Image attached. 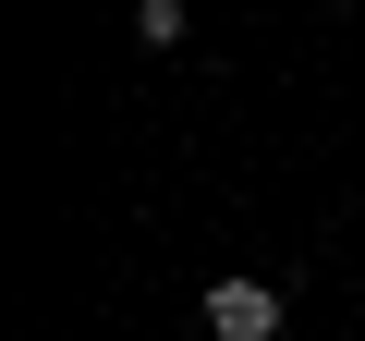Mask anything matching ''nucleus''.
I'll use <instances>...</instances> for the list:
<instances>
[{"instance_id":"f03ea898","label":"nucleus","mask_w":365,"mask_h":341,"mask_svg":"<svg viewBox=\"0 0 365 341\" xmlns=\"http://www.w3.org/2000/svg\"><path fill=\"white\" fill-rule=\"evenodd\" d=\"M134 49H182V0H134Z\"/></svg>"},{"instance_id":"f257e3e1","label":"nucleus","mask_w":365,"mask_h":341,"mask_svg":"<svg viewBox=\"0 0 365 341\" xmlns=\"http://www.w3.org/2000/svg\"><path fill=\"white\" fill-rule=\"evenodd\" d=\"M207 341H280V292L268 280H207Z\"/></svg>"}]
</instances>
